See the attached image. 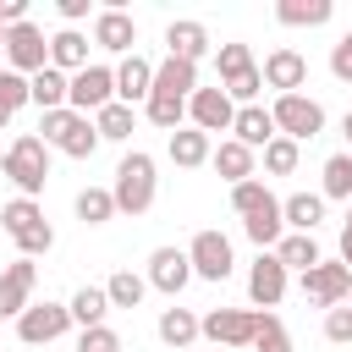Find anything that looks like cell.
Masks as SVG:
<instances>
[{
  "mask_svg": "<svg viewBox=\"0 0 352 352\" xmlns=\"http://www.w3.org/2000/svg\"><path fill=\"white\" fill-rule=\"evenodd\" d=\"M38 132H44V148H60L66 160H88L99 148L94 116H77V110H44L38 116Z\"/></svg>",
  "mask_w": 352,
  "mask_h": 352,
  "instance_id": "3",
  "label": "cell"
},
{
  "mask_svg": "<svg viewBox=\"0 0 352 352\" xmlns=\"http://www.w3.org/2000/svg\"><path fill=\"white\" fill-rule=\"evenodd\" d=\"M187 264H192L198 280H226V275L236 270L231 236H226V231H198V236L187 242Z\"/></svg>",
  "mask_w": 352,
  "mask_h": 352,
  "instance_id": "9",
  "label": "cell"
},
{
  "mask_svg": "<svg viewBox=\"0 0 352 352\" xmlns=\"http://www.w3.org/2000/svg\"><path fill=\"white\" fill-rule=\"evenodd\" d=\"M94 132H99V143H126L132 132H138V110L132 104H104L99 116H94Z\"/></svg>",
  "mask_w": 352,
  "mask_h": 352,
  "instance_id": "28",
  "label": "cell"
},
{
  "mask_svg": "<svg viewBox=\"0 0 352 352\" xmlns=\"http://www.w3.org/2000/svg\"><path fill=\"white\" fill-rule=\"evenodd\" d=\"M28 104V77H16L11 66H0V126H11V116Z\"/></svg>",
  "mask_w": 352,
  "mask_h": 352,
  "instance_id": "38",
  "label": "cell"
},
{
  "mask_svg": "<svg viewBox=\"0 0 352 352\" xmlns=\"http://www.w3.org/2000/svg\"><path fill=\"white\" fill-rule=\"evenodd\" d=\"M6 60H11L16 77L44 72V66H50V38H44V28H38V22H16V28H6Z\"/></svg>",
  "mask_w": 352,
  "mask_h": 352,
  "instance_id": "8",
  "label": "cell"
},
{
  "mask_svg": "<svg viewBox=\"0 0 352 352\" xmlns=\"http://www.w3.org/2000/svg\"><path fill=\"white\" fill-rule=\"evenodd\" d=\"M270 253L280 258V270H286V275H292V270H302V275H308V270L324 258V253H319V242H314V236H302V231H286Z\"/></svg>",
  "mask_w": 352,
  "mask_h": 352,
  "instance_id": "27",
  "label": "cell"
},
{
  "mask_svg": "<svg viewBox=\"0 0 352 352\" xmlns=\"http://www.w3.org/2000/svg\"><path fill=\"white\" fill-rule=\"evenodd\" d=\"M270 198H275V192H270V187H264L258 176H253V182H236V187H231V209H236L242 220H248V214H258V209H264Z\"/></svg>",
  "mask_w": 352,
  "mask_h": 352,
  "instance_id": "41",
  "label": "cell"
},
{
  "mask_svg": "<svg viewBox=\"0 0 352 352\" xmlns=\"http://www.w3.org/2000/svg\"><path fill=\"white\" fill-rule=\"evenodd\" d=\"M346 226H352V204H346Z\"/></svg>",
  "mask_w": 352,
  "mask_h": 352,
  "instance_id": "50",
  "label": "cell"
},
{
  "mask_svg": "<svg viewBox=\"0 0 352 352\" xmlns=\"http://www.w3.org/2000/svg\"><path fill=\"white\" fill-rule=\"evenodd\" d=\"M66 330H72L66 302H28V308L16 314V336H22L28 346H50V341H60Z\"/></svg>",
  "mask_w": 352,
  "mask_h": 352,
  "instance_id": "11",
  "label": "cell"
},
{
  "mask_svg": "<svg viewBox=\"0 0 352 352\" xmlns=\"http://www.w3.org/2000/svg\"><path fill=\"white\" fill-rule=\"evenodd\" d=\"M319 198H341V204H352V148H341V154L324 160V187H319Z\"/></svg>",
  "mask_w": 352,
  "mask_h": 352,
  "instance_id": "33",
  "label": "cell"
},
{
  "mask_svg": "<svg viewBox=\"0 0 352 352\" xmlns=\"http://www.w3.org/2000/svg\"><path fill=\"white\" fill-rule=\"evenodd\" d=\"M94 44L110 50V55H132V44H138V22H132L126 11H116V6H104V11H94Z\"/></svg>",
  "mask_w": 352,
  "mask_h": 352,
  "instance_id": "17",
  "label": "cell"
},
{
  "mask_svg": "<svg viewBox=\"0 0 352 352\" xmlns=\"http://www.w3.org/2000/svg\"><path fill=\"white\" fill-rule=\"evenodd\" d=\"M33 280H38V264L33 258H16V264L0 270V319H16L33 302Z\"/></svg>",
  "mask_w": 352,
  "mask_h": 352,
  "instance_id": "16",
  "label": "cell"
},
{
  "mask_svg": "<svg viewBox=\"0 0 352 352\" xmlns=\"http://www.w3.org/2000/svg\"><path fill=\"white\" fill-rule=\"evenodd\" d=\"M341 138H346V148H352V110L341 116Z\"/></svg>",
  "mask_w": 352,
  "mask_h": 352,
  "instance_id": "48",
  "label": "cell"
},
{
  "mask_svg": "<svg viewBox=\"0 0 352 352\" xmlns=\"http://www.w3.org/2000/svg\"><path fill=\"white\" fill-rule=\"evenodd\" d=\"M165 154H170V165H182V170H198V165H209L214 143H209L198 126H176V132L165 138Z\"/></svg>",
  "mask_w": 352,
  "mask_h": 352,
  "instance_id": "21",
  "label": "cell"
},
{
  "mask_svg": "<svg viewBox=\"0 0 352 352\" xmlns=\"http://www.w3.org/2000/svg\"><path fill=\"white\" fill-rule=\"evenodd\" d=\"M209 50H214V44H209V28H204V22L182 16V22H170V28H165V55H176V60H187V66H198Z\"/></svg>",
  "mask_w": 352,
  "mask_h": 352,
  "instance_id": "18",
  "label": "cell"
},
{
  "mask_svg": "<svg viewBox=\"0 0 352 352\" xmlns=\"http://www.w3.org/2000/svg\"><path fill=\"white\" fill-rule=\"evenodd\" d=\"M242 231H248V242H258V253H270V248L286 236V226H280V198H270L258 214H248Z\"/></svg>",
  "mask_w": 352,
  "mask_h": 352,
  "instance_id": "29",
  "label": "cell"
},
{
  "mask_svg": "<svg viewBox=\"0 0 352 352\" xmlns=\"http://www.w3.org/2000/svg\"><path fill=\"white\" fill-rule=\"evenodd\" d=\"M248 66H258L248 44H214V72H220V82H231V77L248 72Z\"/></svg>",
  "mask_w": 352,
  "mask_h": 352,
  "instance_id": "40",
  "label": "cell"
},
{
  "mask_svg": "<svg viewBox=\"0 0 352 352\" xmlns=\"http://www.w3.org/2000/svg\"><path fill=\"white\" fill-rule=\"evenodd\" d=\"M154 330H160L165 346H192V341H198V314H192V308H165Z\"/></svg>",
  "mask_w": 352,
  "mask_h": 352,
  "instance_id": "32",
  "label": "cell"
},
{
  "mask_svg": "<svg viewBox=\"0 0 352 352\" xmlns=\"http://www.w3.org/2000/svg\"><path fill=\"white\" fill-rule=\"evenodd\" d=\"M0 231L22 248V258H38V253L55 248V226L44 220V209H38L33 198H11V204L0 209Z\"/></svg>",
  "mask_w": 352,
  "mask_h": 352,
  "instance_id": "2",
  "label": "cell"
},
{
  "mask_svg": "<svg viewBox=\"0 0 352 352\" xmlns=\"http://www.w3.org/2000/svg\"><path fill=\"white\" fill-rule=\"evenodd\" d=\"M148 94H154V60L132 50V55L116 66V99H121V104H143Z\"/></svg>",
  "mask_w": 352,
  "mask_h": 352,
  "instance_id": "19",
  "label": "cell"
},
{
  "mask_svg": "<svg viewBox=\"0 0 352 352\" xmlns=\"http://www.w3.org/2000/svg\"><path fill=\"white\" fill-rule=\"evenodd\" d=\"M60 16H66V28H77L88 16V0H60Z\"/></svg>",
  "mask_w": 352,
  "mask_h": 352,
  "instance_id": "46",
  "label": "cell"
},
{
  "mask_svg": "<svg viewBox=\"0 0 352 352\" xmlns=\"http://www.w3.org/2000/svg\"><path fill=\"white\" fill-rule=\"evenodd\" d=\"M253 352H292V330H286L275 314H258V330H253Z\"/></svg>",
  "mask_w": 352,
  "mask_h": 352,
  "instance_id": "39",
  "label": "cell"
},
{
  "mask_svg": "<svg viewBox=\"0 0 352 352\" xmlns=\"http://www.w3.org/2000/svg\"><path fill=\"white\" fill-rule=\"evenodd\" d=\"M220 88H226V99H231V104H253V99H258V88H264V77H258V66H248V72H236V77H231V82H220Z\"/></svg>",
  "mask_w": 352,
  "mask_h": 352,
  "instance_id": "42",
  "label": "cell"
},
{
  "mask_svg": "<svg viewBox=\"0 0 352 352\" xmlns=\"http://www.w3.org/2000/svg\"><path fill=\"white\" fill-rule=\"evenodd\" d=\"M104 297H110V308H138V302L148 297V280L132 275V270H116V275L104 280Z\"/></svg>",
  "mask_w": 352,
  "mask_h": 352,
  "instance_id": "35",
  "label": "cell"
},
{
  "mask_svg": "<svg viewBox=\"0 0 352 352\" xmlns=\"http://www.w3.org/2000/svg\"><path fill=\"white\" fill-rule=\"evenodd\" d=\"M258 77H264V88H275V99H280V94H302L308 60H302L297 50H270L264 66H258Z\"/></svg>",
  "mask_w": 352,
  "mask_h": 352,
  "instance_id": "13",
  "label": "cell"
},
{
  "mask_svg": "<svg viewBox=\"0 0 352 352\" xmlns=\"http://www.w3.org/2000/svg\"><path fill=\"white\" fill-rule=\"evenodd\" d=\"M209 165H214V170H220V176L236 187V182H253V170H258V154H253V148H242L236 138H226V143L209 154Z\"/></svg>",
  "mask_w": 352,
  "mask_h": 352,
  "instance_id": "24",
  "label": "cell"
},
{
  "mask_svg": "<svg viewBox=\"0 0 352 352\" xmlns=\"http://www.w3.org/2000/svg\"><path fill=\"white\" fill-rule=\"evenodd\" d=\"M231 116H236V104L226 99L220 82H214V88H192V99H187V126H198V132L209 138V132H231Z\"/></svg>",
  "mask_w": 352,
  "mask_h": 352,
  "instance_id": "12",
  "label": "cell"
},
{
  "mask_svg": "<svg viewBox=\"0 0 352 352\" xmlns=\"http://www.w3.org/2000/svg\"><path fill=\"white\" fill-rule=\"evenodd\" d=\"M154 192H160V176H154V154H143V148L121 154V165H116V182H110L116 214H148V209H154Z\"/></svg>",
  "mask_w": 352,
  "mask_h": 352,
  "instance_id": "1",
  "label": "cell"
},
{
  "mask_svg": "<svg viewBox=\"0 0 352 352\" xmlns=\"http://www.w3.org/2000/svg\"><path fill=\"white\" fill-rule=\"evenodd\" d=\"M192 88H198V66H187V60H176V55L154 60V94H170V99H192Z\"/></svg>",
  "mask_w": 352,
  "mask_h": 352,
  "instance_id": "23",
  "label": "cell"
},
{
  "mask_svg": "<svg viewBox=\"0 0 352 352\" xmlns=\"http://www.w3.org/2000/svg\"><path fill=\"white\" fill-rule=\"evenodd\" d=\"M77 352H121V336H116L110 324H94V330H82Z\"/></svg>",
  "mask_w": 352,
  "mask_h": 352,
  "instance_id": "44",
  "label": "cell"
},
{
  "mask_svg": "<svg viewBox=\"0 0 352 352\" xmlns=\"http://www.w3.org/2000/svg\"><path fill=\"white\" fill-rule=\"evenodd\" d=\"M330 11H336L330 0H280V6H275V16H280L286 28H324Z\"/></svg>",
  "mask_w": 352,
  "mask_h": 352,
  "instance_id": "31",
  "label": "cell"
},
{
  "mask_svg": "<svg viewBox=\"0 0 352 352\" xmlns=\"http://www.w3.org/2000/svg\"><path fill=\"white\" fill-rule=\"evenodd\" d=\"M346 292H352V270H346L341 258H319V264L302 275V297H308L314 308H341Z\"/></svg>",
  "mask_w": 352,
  "mask_h": 352,
  "instance_id": "10",
  "label": "cell"
},
{
  "mask_svg": "<svg viewBox=\"0 0 352 352\" xmlns=\"http://www.w3.org/2000/svg\"><path fill=\"white\" fill-rule=\"evenodd\" d=\"M270 121H275V132H280V138L308 143V138H319V132H324V104H319V99H308V94H280V99L270 104Z\"/></svg>",
  "mask_w": 352,
  "mask_h": 352,
  "instance_id": "5",
  "label": "cell"
},
{
  "mask_svg": "<svg viewBox=\"0 0 352 352\" xmlns=\"http://www.w3.org/2000/svg\"><path fill=\"white\" fill-rule=\"evenodd\" d=\"M50 66H55V72H66V77H77V72L88 66V38H82L77 28L50 33Z\"/></svg>",
  "mask_w": 352,
  "mask_h": 352,
  "instance_id": "22",
  "label": "cell"
},
{
  "mask_svg": "<svg viewBox=\"0 0 352 352\" xmlns=\"http://www.w3.org/2000/svg\"><path fill=\"white\" fill-rule=\"evenodd\" d=\"M0 55H6V28H0Z\"/></svg>",
  "mask_w": 352,
  "mask_h": 352,
  "instance_id": "49",
  "label": "cell"
},
{
  "mask_svg": "<svg viewBox=\"0 0 352 352\" xmlns=\"http://www.w3.org/2000/svg\"><path fill=\"white\" fill-rule=\"evenodd\" d=\"M253 330H258V308H209L198 319V336L214 346H253Z\"/></svg>",
  "mask_w": 352,
  "mask_h": 352,
  "instance_id": "7",
  "label": "cell"
},
{
  "mask_svg": "<svg viewBox=\"0 0 352 352\" xmlns=\"http://www.w3.org/2000/svg\"><path fill=\"white\" fill-rule=\"evenodd\" d=\"M0 170L16 182V192H22V198H38V192H44V182H50V148H44V138H38V132H22V138L6 148Z\"/></svg>",
  "mask_w": 352,
  "mask_h": 352,
  "instance_id": "4",
  "label": "cell"
},
{
  "mask_svg": "<svg viewBox=\"0 0 352 352\" xmlns=\"http://www.w3.org/2000/svg\"><path fill=\"white\" fill-rule=\"evenodd\" d=\"M319 220H324V198H319V192H292V198H280V226H286V231L314 236Z\"/></svg>",
  "mask_w": 352,
  "mask_h": 352,
  "instance_id": "25",
  "label": "cell"
},
{
  "mask_svg": "<svg viewBox=\"0 0 352 352\" xmlns=\"http://www.w3.org/2000/svg\"><path fill=\"white\" fill-rule=\"evenodd\" d=\"M154 292H165V297H176L187 280H192V264H187V248H154L148 253V275H143Z\"/></svg>",
  "mask_w": 352,
  "mask_h": 352,
  "instance_id": "14",
  "label": "cell"
},
{
  "mask_svg": "<svg viewBox=\"0 0 352 352\" xmlns=\"http://www.w3.org/2000/svg\"><path fill=\"white\" fill-rule=\"evenodd\" d=\"M324 341H336V346L352 341V308H346V302H341V308H324Z\"/></svg>",
  "mask_w": 352,
  "mask_h": 352,
  "instance_id": "43",
  "label": "cell"
},
{
  "mask_svg": "<svg viewBox=\"0 0 352 352\" xmlns=\"http://www.w3.org/2000/svg\"><path fill=\"white\" fill-rule=\"evenodd\" d=\"M110 214H116L110 187H82V192H77V220H82V226H104Z\"/></svg>",
  "mask_w": 352,
  "mask_h": 352,
  "instance_id": "37",
  "label": "cell"
},
{
  "mask_svg": "<svg viewBox=\"0 0 352 352\" xmlns=\"http://www.w3.org/2000/svg\"><path fill=\"white\" fill-rule=\"evenodd\" d=\"M341 264L352 270V226H341Z\"/></svg>",
  "mask_w": 352,
  "mask_h": 352,
  "instance_id": "47",
  "label": "cell"
},
{
  "mask_svg": "<svg viewBox=\"0 0 352 352\" xmlns=\"http://www.w3.org/2000/svg\"><path fill=\"white\" fill-rule=\"evenodd\" d=\"M143 116H148L160 132H176V126H187V99H170V94H148V99H143Z\"/></svg>",
  "mask_w": 352,
  "mask_h": 352,
  "instance_id": "34",
  "label": "cell"
},
{
  "mask_svg": "<svg viewBox=\"0 0 352 352\" xmlns=\"http://www.w3.org/2000/svg\"><path fill=\"white\" fill-rule=\"evenodd\" d=\"M104 104H116V72L88 60V66L66 82V110H77V116H99Z\"/></svg>",
  "mask_w": 352,
  "mask_h": 352,
  "instance_id": "6",
  "label": "cell"
},
{
  "mask_svg": "<svg viewBox=\"0 0 352 352\" xmlns=\"http://www.w3.org/2000/svg\"><path fill=\"white\" fill-rule=\"evenodd\" d=\"M66 72H55V66H44V72H33L28 77V104H38V116L44 110H66Z\"/></svg>",
  "mask_w": 352,
  "mask_h": 352,
  "instance_id": "26",
  "label": "cell"
},
{
  "mask_svg": "<svg viewBox=\"0 0 352 352\" xmlns=\"http://www.w3.org/2000/svg\"><path fill=\"white\" fill-rule=\"evenodd\" d=\"M248 297H253L258 314H270V308L286 297V270H280L275 253H258V258H253V270H248Z\"/></svg>",
  "mask_w": 352,
  "mask_h": 352,
  "instance_id": "15",
  "label": "cell"
},
{
  "mask_svg": "<svg viewBox=\"0 0 352 352\" xmlns=\"http://www.w3.org/2000/svg\"><path fill=\"white\" fill-rule=\"evenodd\" d=\"M330 77H336V82H352V33H341V38L330 44Z\"/></svg>",
  "mask_w": 352,
  "mask_h": 352,
  "instance_id": "45",
  "label": "cell"
},
{
  "mask_svg": "<svg viewBox=\"0 0 352 352\" xmlns=\"http://www.w3.org/2000/svg\"><path fill=\"white\" fill-rule=\"evenodd\" d=\"M258 154H264V170H270V176H292L297 160H302V143H292V138H270Z\"/></svg>",
  "mask_w": 352,
  "mask_h": 352,
  "instance_id": "36",
  "label": "cell"
},
{
  "mask_svg": "<svg viewBox=\"0 0 352 352\" xmlns=\"http://www.w3.org/2000/svg\"><path fill=\"white\" fill-rule=\"evenodd\" d=\"M66 314H72V324H82V330L104 324V314H110V297H104V286H77V297L66 302Z\"/></svg>",
  "mask_w": 352,
  "mask_h": 352,
  "instance_id": "30",
  "label": "cell"
},
{
  "mask_svg": "<svg viewBox=\"0 0 352 352\" xmlns=\"http://www.w3.org/2000/svg\"><path fill=\"white\" fill-rule=\"evenodd\" d=\"M231 138H236L242 148L258 154V148H264L270 138H280V132H275V121H270L264 104H236V116H231Z\"/></svg>",
  "mask_w": 352,
  "mask_h": 352,
  "instance_id": "20",
  "label": "cell"
},
{
  "mask_svg": "<svg viewBox=\"0 0 352 352\" xmlns=\"http://www.w3.org/2000/svg\"><path fill=\"white\" fill-rule=\"evenodd\" d=\"M346 308H352V292H346Z\"/></svg>",
  "mask_w": 352,
  "mask_h": 352,
  "instance_id": "51",
  "label": "cell"
}]
</instances>
